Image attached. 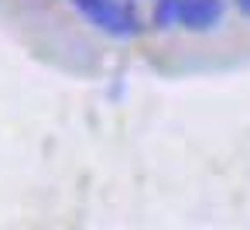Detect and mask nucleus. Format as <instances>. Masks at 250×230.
<instances>
[{"instance_id":"obj_1","label":"nucleus","mask_w":250,"mask_h":230,"mask_svg":"<svg viewBox=\"0 0 250 230\" xmlns=\"http://www.w3.org/2000/svg\"><path fill=\"white\" fill-rule=\"evenodd\" d=\"M72 7L110 38H137L144 21L130 0H72Z\"/></svg>"},{"instance_id":"obj_2","label":"nucleus","mask_w":250,"mask_h":230,"mask_svg":"<svg viewBox=\"0 0 250 230\" xmlns=\"http://www.w3.org/2000/svg\"><path fill=\"white\" fill-rule=\"evenodd\" d=\"M226 18V0H185L182 4V18L178 28L206 35L212 28H219V21Z\"/></svg>"},{"instance_id":"obj_3","label":"nucleus","mask_w":250,"mask_h":230,"mask_svg":"<svg viewBox=\"0 0 250 230\" xmlns=\"http://www.w3.org/2000/svg\"><path fill=\"white\" fill-rule=\"evenodd\" d=\"M182 4L185 0H154V11H151V24L158 31H171L178 28V18H182Z\"/></svg>"},{"instance_id":"obj_4","label":"nucleus","mask_w":250,"mask_h":230,"mask_svg":"<svg viewBox=\"0 0 250 230\" xmlns=\"http://www.w3.org/2000/svg\"><path fill=\"white\" fill-rule=\"evenodd\" d=\"M233 4H236V11H240L243 18H250V0H233Z\"/></svg>"}]
</instances>
